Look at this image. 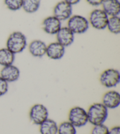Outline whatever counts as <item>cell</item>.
<instances>
[{
    "label": "cell",
    "mask_w": 120,
    "mask_h": 134,
    "mask_svg": "<svg viewBox=\"0 0 120 134\" xmlns=\"http://www.w3.org/2000/svg\"><path fill=\"white\" fill-rule=\"evenodd\" d=\"M87 3L93 7H98L101 5L104 0H86Z\"/></svg>",
    "instance_id": "cb8c5ba5"
},
{
    "label": "cell",
    "mask_w": 120,
    "mask_h": 134,
    "mask_svg": "<svg viewBox=\"0 0 120 134\" xmlns=\"http://www.w3.org/2000/svg\"><path fill=\"white\" fill-rule=\"evenodd\" d=\"M109 128L103 124L93 126L91 134H109Z\"/></svg>",
    "instance_id": "7402d4cb"
},
{
    "label": "cell",
    "mask_w": 120,
    "mask_h": 134,
    "mask_svg": "<svg viewBox=\"0 0 120 134\" xmlns=\"http://www.w3.org/2000/svg\"><path fill=\"white\" fill-rule=\"evenodd\" d=\"M4 2L9 10L16 11L22 9L23 0H4Z\"/></svg>",
    "instance_id": "44dd1931"
},
{
    "label": "cell",
    "mask_w": 120,
    "mask_h": 134,
    "mask_svg": "<svg viewBox=\"0 0 120 134\" xmlns=\"http://www.w3.org/2000/svg\"><path fill=\"white\" fill-rule=\"evenodd\" d=\"M63 1L66 2L67 3H68L69 4L71 5V6H73L74 5H76L79 3L81 0H63Z\"/></svg>",
    "instance_id": "484cf974"
},
{
    "label": "cell",
    "mask_w": 120,
    "mask_h": 134,
    "mask_svg": "<svg viewBox=\"0 0 120 134\" xmlns=\"http://www.w3.org/2000/svg\"><path fill=\"white\" fill-rule=\"evenodd\" d=\"M101 85L107 88L117 87L120 82V73L118 69L109 68L102 72L99 78Z\"/></svg>",
    "instance_id": "5b68a950"
},
{
    "label": "cell",
    "mask_w": 120,
    "mask_h": 134,
    "mask_svg": "<svg viewBox=\"0 0 120 134\" xmlns=\"http://www.w3.org/2000/svg\"><path fill=\"white\" fill-rule=\"evenodd\" d=\"M65 54V47L58 42H53L47 45L46 55L53 60L62 59Z\"/></svg>",
    "instance_id": "7c38bea8"
},
{
    "label": "cell",
    "mask_w": 120,
    "mask_h": 134,
    "mask_svg": "<svg viewBox=\"0 0 120 134\" xmlns=\"http://www.w3.org/2000/svg\"><path fill=\"white\" fill-rule=\"evenodd\" d=\"M27 38L21 31L12 32L7 38L6 48L14 54L21 53L27 47Z\"/></svg>",
    "instance_id": "7a4b0ae2"
},
{
    "label": "cell",
    "mask_w": 120,
    "mask_h": 134,
    "mask_svg": "<svg viewBox=\"0 0 120 134\" xmlns=\"http://www.w3.org/2000/svg\"><path fill=\"white\" fill-rule=\"evenodd\" d=\"M101 103L108 109L117 108L120 105L119 93L114 90L109 91L103 95Z\"/></svg>",
    "instance_id": "30bf717a"
},
{
    "label": "cell",
    "mask_w": 120,
    "mask_h": 134,
    "mask_svg": "<svg viewBox=\"0 0 120 134\" xmlns=\"http://www.w3.org/2000/svg\"><path fill=\"white\" fill-rule=\"evenodd\" d=\"M39 126L40 134H57L58 125L53 119L47 118Z\"/></svg>",
    "instance_id": "2e32d148"
},
{
    "label": "cell",
    "mask_w": 120,
    "mask_h": 134,
    "mask_svg": "<svg viewBox=\"0 0 120 134\" xmlns=\"http://www.w3.org/2000/svg\"><path fill=\"white\" fill-rule=\"evenodd\" d=\"M42 29L49 35H56L62 27V21L54 15L45 18L42 24Z\"/></svg>",
    "instance_id": "9c48e42d"
},
{
    "label": "cell",
    "mask_w": 120,
    "mask_h": 134,
    "mask_svg": "<svg viewBox=\"0 0 120 134\" xmlns=\"http://www.w3.org/2000/svg\"><path fill=\"white\" fill-rule=\"evenodd\" d=\"M76 128L69 121H64L58 125L57 134H76Z\"/></svg>",
    "instance_id": "ffe728a7"
},
{
    "label": "cell",
    "mask_w": 120,
    "mask_h": 134,
    "mask_svg": "<svg viewBox=\"0 0 120 134\" xmlns=\"http://www.w3.org/2000/svg\"><path fill=\"white\" fill-rule=\"evenodd\" d=\"M74 35L68 27H62L56 34L57 42L65 48L70 46L74 41Z\"/></svg>",
    "instance_id": "4fadbf2b"
},
{
    "label": "cell",
    "mask_w": 120,
    "mask_h": 134,
    "mask_svg": "<svg viewBox=\"0 0 120 134\" xmlns=\"http://www.w3.org/2000/svg\"><path fill=\"white\" fill-rule=\"evenodd\" d=\"M101 102L94 103L87 111L88 121L93 126L104 124L109 116V111Z\"/></svg>",
    "instance_id": "6da1fadb"
},
{
    "label": "cell",
    "mask_w": 120,
    "mask_h": 134,
    "mask_svg": "<svg viewBox=\"0 0 120 134\" xmlns=\"http://www.w3.org/2000/svg\"><path fill=\"white\" fill-rule=\"evenodd\" d=\"M8 83L0 76V97L4 96L8 91Z\"/></svg>",
    "instance_id": "603a6c76"
},
{
    "label": "cell",
    "mask_w": 120,
    "mask_h": 134,
    "mask_svg": "<svg viewBox=\"0 0 120 134\" xmlns=\"http://www.w3.org/2000/svg\"><path fill=\"white\" fill-rule=\"evenodd\" d=\"M29 116L31 121L33 124L40 125L47 118H49V111L44 105L37 104L31 107Z\"/></svg>",
    "instance_id": "52a82bcc"
},
{
    "label": "cell",
    "mask_w": 120,
    "mask_h": 134,
    "mask_svg": "<svg viewBox=\"0 0 120 134\" xmlns=\"http://www.w3.org/2000/svg\"><path fill=\"white\" fill-rule=\"evenodd\" d=\"M109 134H120V127L119 126H115L109 129Z\"/></svg>",
    "instance_id": "d4e9b609"
},
{
    "label": "cell",
    "mask_w": 120,
    "mask_h": 134,
    "mask_svg": "<svg viewBox=\"0 0 120 134\" xmlns=\"http://www.w3.org/2000/svg\"><path fill=\"white\" fill-rule=\"evenodd\" d=\"M15 55L7 48L0 49V65L5 66L13 64L15 61Z\"/></svg>",
    "instance_id": "e0dca14e"
},
{
    "label": "cell",
    "mask_w": 120,
    "mask_h": 134,
    "mask_svg": "<svg viewBox=\"0 0 120 134\" xmlns=\"http://www.w3.org/2000/svg\"><path fill=\"white\" fill-rule=\"evenodd\" d=\"M110 32L113 34H119L120 33V17L119 16H109L107 28Z\"/></svg>",
    "instance_id": "d6986e66"
},
{
    "label": "cell",
    "mask_w": 120,
    "mask_h": 134,
    "mask_svg": "<svg viewBox=\"0 0 120 134\" xmlns=\"http://www.w3.org/2000/svg\"><path fill=\"white\" fill-rule=\"evenodd\" d=\"M109 16L102 9H95L91 12L88 18L89 24L97 30H103L107 28Z\"/></svg>",
    "instance_id": "8992f818"
},
{
    "label": "cell",
    "mask_w": 120,
    "mask_h": 134,
    "mask_svg": "<svg viewBox=\"0 0 120 134\" xmlns=\"http://www.w3.org/2000/svg\"><path fill=\"white\" fill-rule=\"evenodd\" d=\"M72 7L64 1L57 2L53 8V15L61 21L68 20L73 15Z\"/></svg>",
    "instance_id": "ba28073f"
},
{
    "label": "cell",
    "mask_w": 120,
    "mask_h": 134,
    "mask_svg": "<svg viewBox=\"0 0 120 134\" xmlns=\"http://www.w3.org/2000/svg\"><path fill=\"white\" fill-rule=\"evenodd\" d=\"M88 19L80 15H72L68 20V27L74 34H82L89 28Z\"/></svg>",
    "instance_id": "277c9868"
},
{
    "label": "cell",
    "mask_w": 120,
    "mask_h": 134,
    "mask_svg": "<svg viewBox=\"0 0 120 134\" xmlns=\"http://www.w3.org/2000/svg\"><path fill=\"white\" fill-rule=\"evenodd\" d=\"M41 0H23L22 9L28 14H33L39 9Z\"/></svg>",
    "instance_id": "ac0fdd59"
},
{
    "label": "cell",
    "mask_w": 120,
    "mask_h": 134,
    "mask_svg": "<svg viewBox=\"0 0 120 134\" xmlns=\"http://www.w3.org/2000/svg\"><path fill=\"white\" fill-rule=\"evenodd\" d=\"M101 6L103 10L109 16L119 15L120 2L119 0H104Z\"/></svg>",
    "instance_id": "9a60e30c"
},
{
    "label": "cell",
    "mask_w": 120,
    "mask_h": 134,
    "mask_svg": "<svg viewBox=\"0 0 120 134\" xmlns=\"http://www.w3.org/2000/svg\"><path fill=\"white\" fill-rule=\"evenodd\" d=\"M68 121L76 128L83 127L88 122L87 111L79 106L71 108L69 112Z\"/></svg>",
    "instance_id": "3957f363"
},
{
    "label": "cell",
    "mask_w": 120,
    "mask_h": 134,
    "mask_svg": "<svg viewBox=\"0 0 120 134\" xmlns=\"http://www.w3.org/2000/svg\"><path fill=\"white\" fill-rule=\"evenodd\" d=\"M47 45L40 40H35L28 45V50L31 55L36 58H41L46 55Z\"/></svg>",
    "instance_id": "5bb4252c"
},
{
    "label": "cell",
    "mask_w": 120,
    "mask_h": 134,
    "mask_svg": "<svg viewBox=\"0 0 120 134\" xmlns=\"http://www.w3.org/2000/svg\"><path fill=\"white\" fill-rule=\"evenodd\" d=\"M20 70L14 64L3 66L0 71V76L7 82H14L20 77Z\"/></svg>",
    "instance_id": "8fae6325"
}]
</instances>
